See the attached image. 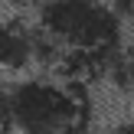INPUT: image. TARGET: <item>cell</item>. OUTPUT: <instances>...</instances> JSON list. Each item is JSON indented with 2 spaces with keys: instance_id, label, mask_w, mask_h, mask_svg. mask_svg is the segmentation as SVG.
<instances>
[{
  "instance_id": "obj_1",
  "label": "cell",
  "mask_w": 134,
  "mask_h": 134,
  "mask_svg": "<svg viewBox=\"0 0 134 134\" xmlns=\"http://www.w3.org/2000/svg\"><path fill=\"white\" fill-rule=\"evenodd\" d=\"M33 23L65 52L62 72L65 65L102 69L105 59L121 49L124 16L111 0H39Z\"/></svg>"
},
{
  "instance_id": "obj_7",
  "label": "cell",
  "mask_w": 134,
  "mask_h": 134,
  "mask_svg": "<svg viewBox=\"0 0 134 134\" xmlns=\"http://www.w3.org/2000/svg\"><path fill=\"white\" fill-rule=\"evenodd\" d=\"M131 108H134V105H131Z\"/></svg>"
},
{
  "instance_id": "obj_3",
  "label": "cell",
  "mask_w": 134,
  "mask_h": 134,
  "mask_svg": "<svg viewBox=\"0 0 134 134\" xmlns=\"http://www.w3.org/2000/svg\"><path fill=\"white\" fill-rule=\"evenodd\" d=\"M39 69V33L33 20L3 16L0 20V72L20 79Z\"/></svg>"
},
{
  "instance_id": "obj_5",
  "label": "cell",
  "mask_w": 134,
  "mask_h": 134,
  "mask_svg": "<svg viewBox=\"0 0 134 134\" xmlns=\"http://www.w3.org/2000/svg\"><path fill=\"white\" fill-rule=\"evenodd\" d=\"M111 131H115V134H134V118H124V121H118Z\"/></svg>"
},
{
  "instance_id": "obj_2",
  "label": "cell",
  "mask_w": 134,
  "mask_h": 134,
  "mask_svg": "<svg viewBox=\"0 0 134 134\" xmlns=\"http://www.w3.org/2000/svg\"><path fill=\"white\" fill-rule=\"evenodd\" d=\"M3 118L13 134H75L85 118V95L56 75H20L3 85Z\"/></svg>"
},
{
  "instance_id": "obj_6",
  "label": "cell",
  "mask_w": 134,
  "mask_h": 134,
  "mask_svg": "<svg viewBox=\"0 0 134 134\" xmlns=\"http://www.w3.org/2000/svg\"><path fill=\"white\" fill-rule=\"evenodd\" d=\"M0 131H10L7 128V118H3V85H0Z\"/></svg>"
},
{
  "instance_id": "obj_4",
  "label": "cell",
  "mask_w": 134,
  "mask_h": 134,
  "mask_svg": "<svg viewBox=\"0 0 134 134\" xmlns=\"http://www.w3.org/2000/svg\"><path fill=\"white\" fill-rule=\"evenodd\" d=\"M36 3L39 0H0V7H7V10H30Z\"/></svg>"
}]
</instances>
